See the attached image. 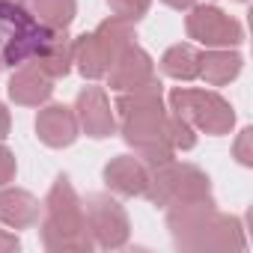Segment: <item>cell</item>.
<instances>
[{"instance_id":"obj_21","label":"cell","mask_w":253,"mask_h":253,"mask_svg":"<svg viewBox=\"0 0 253 253\" xmlns=\"http://www.w3.org/2000/svg\"><path fill=\"white\" fill-rule=\"evenodd\" d=\"M0 250H18V238H15V235H6V232H0Z\"/></svg>"},{"instance_id":"obj_14","label":"cell","mask_w":253,"mask_h":253,"mask_svg":"<svg viewBox=\"0 0 253 253\" xmlns=\"http://www.w3.org/2000/svg\"><path fill=\"white\" fill-rule=\"evenodd\" d=\"M9 95L21 104H39L51 95V84L45 78L42 69H24L18 78H12L9 84Z\"/></svg>"},{"instance_id":"obj_13","label":"cell","mask_w":253,"mask_h":253,"mask_svg":"<svg viewBox=\"0 0 253 253\" xmlns=\"http://www.w3.org/2000/svg\"><path fill=\"white\" fill-rule=\"evenodd\" d=\"M0 220L15 229L33 226L39 220V203L24 191H6L0 194Z\"/></svg>"},{"instance_id":"obj_9","label":"cell","mask_w":253,"mask_h":253,"mask_svg":"<svg viewBox=\"0 0 253 253\" xmlns=\"http://www.w3.org/2000/svg\"><path fill=\"white\" fill-rule=\"evenodd\" d=\"M110 84L116 89H140V86H152V63L143 51L137 48H125L116 57V69L110 75Z\"/></svg>"},{"instance_id":"obj_18","label":"cell","mask_w":253,"mask_h":253,"mask_svg":"<svg viewBox=\"0 0 253 253\" xmlns=\"http://www.w3.org/2000/svg\"><path fill=\"white\" fill-rule=\"evenodd\" d=\"M122 18H140L149 9V0H107Z\"/></svg>"},{"instance_id":"obj_10","label":"cell","mask_w":253,"mask_h":253,"mask_svg":"<svg viewBox=\"0 0 253 253\" xmlns=\"http://www.w3.org/2000/svg\"><path fill=\"white\" fill-rule=\"evenodd\" d=\"M36 128H39V137L48 143V146H69L78 134V122L72 116L69 107L63 104H54V107H45L36 119Z\"/></svg>"},{"instance_id":"obj_8","label":"cell","mask_w":253,"mask_h":253,"mask_svg":"<svg viewBox=\"0 0 253 253\" xmlns=\"http://www.w3.org/2000/svg\"><path fill=\"white\" fill-rule=\"evenodd\" d=\"M188 33L206 45H235L241 42V24L214 6H203L188 18Z\"/></svg>"},{"instance_id":"obj_6","label":"cell","mask_w":253,"mask_h":253,"mask_svg":"<svg viewBox=\"0 0 253 253\" xmlns=\"http://www.w3.org/2000/svg\"><path fill=\"white\" fill-rule=\"evenodd\" d=\"M173 107L179 116H191L197 125H203L211 134H223L232 125V110L223 98L211 92H194V89H176L173 92Z\"/></svg>"},{"instance_id":"obj_2","label":"cell","mask_w":253,"mask_h":253,"mask_svg":"<svg viewBox=\"0 0 253 253\" xmlns=\"http://www.w3.org/2000/svg\"><path fill=\"white\" fill-rule=\"evenodd\" d=\"M170 226L179 247H197V250H226V247H244L238 223L232 217L211 214L209 203H182L170 214Z\"/></svg>"},{"instance_id":"obj_23","label":"cell","mask_w":253,"mask_h":253,"mask_svg":"<svg viewBox=\"0 0 253 253\" xmlns=\"http://www.w3.org/2000/svg\"><path fill=\"white\" fill-rule=\"evenodd\" d=\"M167 3H170V6H176V9H185V6H191V3H194V0H167Z\"/></svg>"},{"instance_id":"obj_5","label":"cell","mask_w":253,"mask_h":253,"mask_svg":"<svg viewBox=\"0 0 253 253\" xmlns=\"http://www.w3.org/2000/svg\"><path fill=\"white\" fill-rule=\"evenodd\" d=\"M149 197L155 203H203L209 200V179L194 170V167H173V170H161L155 176V182L146 185Z\"/></svg>"},{"instance_id":"obj_3","label":"cell","mask_w":253,"mask_h":253,"mask_svg":"<svg viewBox=\"0 0 253 253\" xmlns=\"http://www.w3.org/2000/svg\"><path fill=\"white\" fill-rule=\"evenodd\" d=\"M45 247L51 250H89V232L86 220L81 214V203L69 185V179H57L51 197H48V220L42 226Z\"/></svg>"},{"instance_id":"obj_20","label":"cell","mask_w":253,"mask_h":253,"mask_svg":"<svg viewBox=\"0 0 253 253\" xmlns=\"http://www.w3.org/2000/svg\"><path fill=\"white\" fill-rule=\"evenodd\" d=\"M247 140H250V131H241V143H238V158H241V164H250V158H247Z\"/></svg>"},{"instance_id":"obj_16","label":"cell","mask_w":253,"mask_h":253,"mask_svg":"<svg viewBox=\"0 0 253 253\" xmlns=\"http://www.w3.org/2000/svg\"><path fill=\"white\" fill-rule=\"evenodd\" d=\"M238 69H241V57H235V54H217V51H214V54L200 57V72H203L211 84H223V81L235 78Z\"/></svg>"},{"instance_id":"obj_1","label":"cell","mask_w":253,"mask_h":253,"mask_svg":"<svg viewBox=\"0 0 253 253\" xmlns=\"http://www.w3.org/2000/svg\"><path fill=\"white\" fill-rule=\"evenodd\" d=\"M51 39L54 30L36 21L21 0H0V72L39 57Z\"/></svg>"},{"instance_id":"obj_15","label":"cell","mask_w":253,"mask_h":253,"mask_svg":"<svg viewBox=\"0 0 253 253\" xmlns=\"http://www.w3.org/2000/svg\"><path fill=\"white\" fill-rule=\"evenodd\" d=\"M164 72L173 75V78H182V81H191L200 75V57L194 54V48L188 45H176L167 51L164 57Z\"/></svg>"},{"instance_id":"obj_17","label":"cell","mask_w":253,"mask_h":253,"mask_svg":"<svg viewBox=\"0 0 253 253\" xmlns=\"http://www.w3.org/2000/svg\"><path fill=\"white\" fill-rule=\"evenodd\" d=\"M36 12L42 15V24L66 27L75 15V0H33Z\"/></svg>"},{"instance_id":"obj_12","label":"cell","mask_w":253,"mask_h":253,"mask_svg":"<svg viewBox=\"0 0 253 253\" xmlns=\"http://www.w3.org/2000/svg\"><path fill=\"white\" fill-rule=\"evenodd\" d=\"M104 179L113 191L119 194H146L149 176L134 158H116L113 164L104 167Z\"/></svg>"},{"instance_id":"obj_4","label":"cell","mask_w":253,"mask_h":253,"mask_svg":"<svg viewBox=\"0 0 253 253\" xmlns=\"http://www.w3.org/2000/svg\"><path fill=\"white\" fill-rule=\"evenodd\" d=\"M128 27L122 21H107L98 27V33L92 36H84L78 42V63H81V72L86 78H98L110 69V63L116 60V51L125 48V39H128Z\"/></svg>"},{"instance_id":"obj_11","label":"cell","mask_w":253,"mask_h":253,"mask_svg":"<svg viewBox=\"0 0 253 253\" xmlns=\"http://www.w3.org/2000/svg\"><path fill=\"white\" fill-rule=\"evenodd\" d=\"M78 107H81L84 128L92 137H107L113 131V116H110V107H107V98H104L101 89H95V86L84 89L81 98H78Z\"/></svg>"},{"instance_id":"obj_7","label":"cell","mask_w":253,"mask_h":253,"mask_svg":"<svg viewBox=\"0 0 253 253\" xmlns=\"http://www.w3.org/2000/svg\"><path fill=\"white\" fill-rule=\"evenodd\" d=\"M86 217H89V229L95 232L101 247H119L128 238V217L125 211L107 200V197H89L86 200Z\"/></svg>"},{"instance_id":"obj_22","label":"cell","mask_w":253,"mask_h":253,"mask_svg":"<svg viewBox=\"0 0 253 253\" xmlns=\"http://www.w3.org/2000/svg\"><path fill=\"white\" fill-rule=\"evenodd\" d=\"M6 131H9V113H6L3 104H0V137H6Z\"/></svg>"},{"instance_id":"obj_19","label":"cell","mask_w":253,"mask_h":253,"mask_svg":"<svg viewBox=\"0 0 253 253\" xmlns=\"http://www.w3.org/2000/svg\"><path fill=\"white\" fill-rule=\"evenodd\" d=\"M12 176H15V158H12L9 149L0 146V185H6Z\"/></svg>"}]
</instances>
